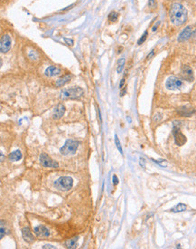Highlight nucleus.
<instances>
[{
  "label": "nucleus",
  "mask_w": 196,
  "mask_h": 249,
  "mask_svg": "<svg viewBox=\"0 0 196 249\" xmlns=\"http://www.w3.org/2000/svg\"><path fill=\"white\" fill-rule=\"evenodd\" d=\"M64 112H65V107L63 104H58L55 109L53 110V118L55 119V120H58L60 118H62L63 115H64Z\"/></svg>",
  "instance_id": "nucleus-12"
},
{
  "label": "nucleus",
  "mask_w": 196,
  "mask_h": 249,
  "mask_svg": "<svg viewBox=\"0 0 196 249\" xmlns=\"http://www.w3.org/2000/svg\"><path fill=\"white\" fill-rule=\"evenodd\" d=\"M117 18H119V14H117V12L113 11L108 15V20L110 22H116L117 20Z\"/></svg>",
  "instance_id": "nucleus-21"
},
{
  "label": "nucleus",
  "mask_w": 196,
  "mask_h": 249,
  "mask_svg": "<svg viewBox=\"0 0 196 249\" xmlns=\"http://www.w3.org/2000/svg\"><path fill=\"white\" fill-rule=\"evenodd\" d=\"M124 84H125V78H123V79L121 80L120 84V89H122V88H123V86H124Z\"/></svg>",
  "instance_id": "nucleus-31"
},
{
  "label": "nucleus",
  "mask_w": 196,
  "mask_h": 249,
  "mask_svg": "<svg viewBox=\"0 0 196 249\" xmlns=\"http://www.w3.org/2000/svg\"><path fill=\"white\" fill-rule=\"evenodd\" d=\"M147 35H148V32H147V31H146V32L142 34V36L139 38V40L137 41V45H139V46H140V45H142V44L145 42V41L146 40Z\"/></svg>",
  "instance_id": "nucleus-24"
},
{
  "label": "nucleus",
  "mask_w": 196,
  "mask_h": 249,
  "mask_svg": "<svg viewBox=\"0 0 196 249\" xmlns=\"http://www.w3.org/2000/svg\"><path fill=\"white\" fill-rule=\"evenodd\" d=\"M153 55H154V50H153V51H152V52L148 55H147V57H146V58H147V59H150V58L153 56Z\"/></svg>",
  "instance_id": "nucleus-34"
},
{
  "label": "nucleus",
  "mask_w": 196,
  "mask_h": 249,
  "mask_svg": "<svg viewBox=\"0 0 196 249\" xmlns=\"http://www.w3.org/2000/svg\"><path fill=\"white\" fill-rule=\"evenodd\" d=\"M22 236L28 243H33L34 241V237L31 232V229L28 227H25L22 229Z\"/></svg>",
  "instance_id": "nucleus-13"
},
{
  "label": "nucleus",
  "mask_w": 196,
  "mask_h": 249,
  "mask_svg": "<svg viewBox=\"0 0 196 249\" xmlns=\"http://www.w3.org/2000/svg\"><path fill=\"white\" fill-rule=\"evenodd\" d=\"M79 147V142L73 140H67L64 145L60 149V152L62 155L67 156L70 154H74Z\"/></svg>",
  "instance_id": "nucleus-4"
},
{
  "label": "nucleus",
  "mask_w": 196,
  "mask_h": 249,
  "mask_svg": "<svg viewBox=\"0 0 196 249\" xmlns=\"http://www.w3.org/2000/svg\"><path fill=\"white\" fill-rule=\"evenodd\" d=\"M73 186V179L71 177H61L54 182V187L58 190L67 191L71 189Z\"/></svg>",
  "instance_id": "nucleus-3"
},
{
  "label": "nucleus",
  "mask_w": 196,
  "mask_h": 249,
  "mask_svg": "<svg viewBox=\"0 0 196 249\" xmlns=\"http://www.w3.org/2000/svg\"><path fill=\"white\" fill-rule=\"evenodd\" d=\"M3 159H4V156H3V153H1V161H3Z\"/></svg>",
  "instance_id": "nucleus-35"
},
{
  "label": "nucleus",
  "mask_w": 196,
  "mask_h": 249,
  "mask_svg": "<svg viewBox=\"0 0 196 249\" xmlns=\"http://www.w3.org/2000/svg\"><path fill=\"white\" fill-rule=\"evenodd\" d=\"M112 182H113V184L115 186L119 184V179H117V177L116 175H113V177H112Z\"/></svg>",
  "instance_id": "nucleus-28"
},
{
  "label": "nucleus",
  "mask_w": 196,
  "mask_h": 249,
  "mask_svg": "<svg viewBox=\"0 0 196 249\" xmlns=\"http://www.w3.org/2000/svg\"><path fill=\"white\" fill-rule=\"evenodd\" d=\"M192 33H193V31H192V26H190V25L186 26V27L179 34L178 39H177L178 42H184V41L188 40V39L192 36Z\"/></svg>",
  "instance_id": "nucleus-9"
},
{
  "label": "nucleus",
  "mask_w": 196,
  "mask_h": 249,
  "mask_svg": "<svg viewBox=\"0 0 196 249\" xmlns=\"http://www.w3.org/2000/svg\"><path fill=\"white\" fill-rule=\"evenodd\" d=\"M125 63H126V60L125 58H120L119 61H117V72L120 73L122 71H123V68H124V65H125Z\"/></svg>",
  "instance_id": "nucleus-20"
},
{
  "label": "nucleus",
  "mask_w": 196,
  "mask_h": 249,
  "mask_svg": "<svg viewBox=\"0 0 196 249\" xmlns=\"http://www.w3.org/2000/svg\"><path fill=\"white\" fill-rule=\"evenodd\" d=\"M28 56H29V58L32 59V60H37L38 57H39V55H38V53H37L36 51L31 50V51L29 52V54H28Z\"/></svg>",
  "instance_id": "nucleus-23"
},
{
  "label": "nucleus",
  "mask_w": 196,
  "mask_h": 249,
  "mask_svg": "<svg viewBox=\"0 0 196 249\" xmlns=\"http://www.w3.org/2000/svg\"><path fill=\"white\" fill-rule=\"evenodd\" d=\"M40 162L45 168H58L59 164L58 162L53 160L47 154L42 153L40 156Z\"/></svg>",
  "instance_id": "nucleus-8"
},
{
  "label": "nucleus",
  "mask_w": 196,
  "mask_h": 249,
  "mask_svg": "<svg viewBox=\"0 0 196 249\" xmlns=\"http://www.w3.org/2000/svg\"><path fill=\"white\" fill-rule=\"evenodd\" d=\"M187 209V206L183 203H179L178 205H176L174 207H173V209L170 210L171 212H174V213H180V212H183L185 211Z\"/></svg>",
  "instance_id": "nucleus-17"
},
{
  "label": "nucleus",
  "mask_w": 196,
  "mask_h": 249,
  "mask_svg": "<svg viewBox=\"0 0 196 249\" xmlns=\"http://www.w3.org/2000/svg\"><path fill=\"white\" fill-rule=\"evenodd\" d=\"M183 86V80L176 76H170L166 82V87L169 91H177Z\"/></svg>",
  "instance_id": "nucleus-5"
},
{
  "label": "nucleus",
  "mask_w": 196,
  "mask_h": 249,
  "mask_svg": "<svg viewBox=\"0 0 196 249\" xmlns=\"http://www.w3.org/2000/svg\"><path fill=\"white\" fill-rule=\"evenodd\" d=\"M173 135L174 137V142L176 145L178 146H183L186 143L187 139L186 137L181 132L180 128L174 123V128H173Z\"/></svg>",
  "instance_id": "nucleus-6"
},
{
  "label": "nucleus",
  "mask_w": 196,
  "mask_h": 249,
  "mask_svg": "<svg viewBox=\"0 0 196 249\" xmlns=\"http://www.w3.org/2000/svg\"><path fill=\"white\" fill-rule=\"evenodd\" d=\"M139 163H140V166H141L142 168H145V166H146V160H145V159L140 158V161H139Z\"/></svg>",
  "instance_id": "nucleus-29"
},
{
  "label": "nucleus",
  "mask_w": 196,
  "mask_h": 249,
  "mask_svg": "<svg viewBox=\"0 0 196 249\" xmlns=\"http://www.w3.org/2000/svg\"><path fill=\"white\" fill-rule=\"evenodd\" d=\"M154 162H156L157 164H159L161 167H166V161L165 160V159H160V160H154V159H153Z\"/></svg>",
  "instance_id": "nucleus-26"
},
{
  "label": "nucleus",
  "mask_w": 196,
  "mask_h": 249,
  "mask_svg": "<svg viewBox=\"0 0 196 249\" xmlns=\"http://www.w3.org/2000/svg\"><path fill=\"white\" fill-rule=\"evenodd\" d=\"M65 42H67L69 46H70V45H71V46H72V45H73V40H71H71H69V39H65Z\"/></svg>",
  "instance_id": "nucleus-32"
},
{
  "label": "nucleus",
  "mask_w": 196,
  "mask_h": 249,
  "mask_svg": "<svg viewBox=\"0 0 196 249\" xmlns=\"http://www.w3.org/2000/svg\"><path fill=\"white\" fill-rule=\"evenodd\" d=\"M34 233L39 237H48L50 236V231L45 226H38L34 228Z\"/></svg>",
  "instance_id": "nucleus-11"
},
{
  "label": "nucleus",
  "mask_w": 196,
  "mask_h": 249,
  "mask_svg": "<svg viewBox=\"0 0 196 249\" xmlns=\"http://www.w3.org/2000/svg\"><path fill=\"white\" fill-rule=\"evenodd\" d=\"M169 17L171 23L175 26H181L185 24L188 17L187 9L178 2L173 3L169 10Z\"/></svg>",
  "instance_id": "nucleus-1"
},
{
  "label": "nucleus",
  "mask_w": 196,
  "mask_h": 249,
  "mask_svg": "<svg viewBox=\"0 0 196 249\" xmlns=\"http://www.w3.org/2000/svg\"><path fill=\"white\" fill-rule=\"evenodd\" d=\"M182 76L184 80L186 81H189V82H192L193 81V72H192V69L185 64L182 67Z\"/></svg>",
  "instance_id": "nucleus-10"
},
{
  "label": "nucleus",
  "mask_w": 196,
  "mask_h": 249,
  "mask_svg": "<svg viewBox=\"0 0 196 249\" xmlns=\"http://www.w3.org/2000/svg\"><path fill=\"white\" fill-rule=\"evenodd\" d=\"M71 78V75H65V76H63V77L58 79V80L55 82V85H56L57 87H62V86L65 85V84H67V82H70Z\"/></svg>",
  "instance_id": "nucleus-16"
},
{
  "label": "nucleus",
  "mask_w": 196,
  "mask_h": 249,
  "mask_svg": "<svg viewBox=\"0 0 196 249\" xmlns=\"http://www.w3.org/2000/svg\"><path fill=\"white\" fill-rule=\"evenodd\" d=\"M45 75L46 76H49V77H54V76H58L62 73V71L61 69H59L58 67L56 66H49L48 68H46L45 72Z\"/></svg>",
  "instance_id": "nucleus-14"
},
{
  "label": "nucleus",
  "mask_w": 196,
  "mask_h": 249,
  "mask_svg": "<svg viewBox=\"0 0 196 249\" xmlns=\"http://www.w3.org/2000/svg\"><path fill=\"white\" fill-rule=\"evenodd\" d=\"M192 34H194V35H196V30H195V31H194V32L192 33Z\"/></svg>",
  "instance_id": "nucleus-36"
},
{
  "label": "nucleus",
  "mask_w": 196,
  "mask_h": 249,
  "mask_svg": "<svg viewBox=\"0 0 196 249\" xmlns=\"http://www.w3.org/2000/svg\"><path fill=\"white\" fill-rule=\"evenodd\" d=\"M12 46V39L9 34H6L1 36L0 40V50L1 53H7Z\"/></svg>",
  "instance_id": "nucleus-7"
},
{
  "label": "nucleus",
  "mask_w": 196,
  "mask_h": 249,
  "mask_svg": "<svg viewBox=\"0 0 196 249\" xmlns=\"http://www.w3.org/2000/svg\"><path fill=\"white\" fill-rule=\"evenodd\" d=\"M193 112H194V110H188V109H186L185 107L181 108L180 111H179V113H180L182 116H184V117H189V116H191Z\"/></svg>",
  "instance_id": "nucleus-19"
},
{
  "label": "nucleus",
  "mask_w": 196,
  "mask_h": 249,
  "mask_svg": "<svg viewBox=\"0 0 196 249\" xmlns=\"http://www.w3.org/2000/svg\"><path fill=\"white\" fill-rule=\"evenodd\" d=\"M84 93V90L81 87H71L63 89L61 97L62 99H79Z\"/></svg>",
  "instance_id": "nucleus-2"
},
{
  "label": "nucleus",
  "mask_w": 196,
  "mask_h": 249,
  "mask_svg": "<svg viewBox=\"0 0 196 249\" xmlns=\"http://www.w3.org/2000/svg\"><path fill=\"white\" fill-rule=\"evenodd\" d=\"M5 235H6V230L4 229V222L1 221V236H0V238L2 239Z\"/></svg>",
  "instance_id": "nucleus-27"
},
{
  "label": "nucleus",
  "mask_w": 196,
  "mask_h": 249,
  "mask_svg": "<svg viewBox=\"0 0 196 249\" xmlns=\"http://www.w3.org/2000/svg\"><path fill=\"white\" fill-rule=\"evenodd\" d=\"M148 7L150 8H155L157 7V2H156V0H148Z\"/></svg>",
  "instance_id": "nucleus-25"
},
{
  "label": "nucleus",
  "mask_w": 196,
  "mask_h": 249,
  "mask_svg": "<svg viewBox=\"0 0 196 249\" xmlns=\"http://www.w3.org/2000/svg\"><path fill=\"white\" fill-rule=\"evenodd\" d=\"M43 248H44V249H45V248H53V249H54L55 246H53V245H45L43 246Z\"/></svg>",
  "instance_id": "nucleus-30"
},
{
  "label": "nucleus",
  "mask_w": 196,
  "mask_h": 249,
  "mask_svg": "<svg viewBox=\"0 0 196 249\" xmlns=\"http://www.w3.org/2000/svg\"><path fill=\"white\" fill-rule=\"evenodd\" d=\"M23 155L20 150H16L9 154V159L11 161H19L22 159Z\"/></svg>",
  "instance_id": "nucleus-15"
},
{
  "label": "nucleus",
  "mask_w": 196,
  "mask_h": 249,
  "mask_svg": "<svg viewBox=\"0 0 196 249\" xmlns=\"http://www.w3.org/2000/svg\"><path fill=\"white\" fill-rule=\"evenodd\" d=\"M115 144H116V147L117 148V150H119V151L123 154V150H122V147H121V144H120V141L119 140V137H117V135L116 134L115 135Z\"/></svg>",
  "instance_id": "nucleus-22"
},
{
  "label": "nucleus",
  "mask_w": 196,
  "mask_h": 249,
  "mask_svg": "<svg viewBox=\"0 0 196 249\" xmlns=\"http://www.w3.org/2000/svg\"><path fill=\"white\" fill-rule=\"evenodd\" d=\"M65 245L67 248L70 249H73V248H77L78 246V237H73L71 239H69L65 242Z\"/></svg>",
  "instance_id": "nucleus-18"
},
{
  "label": "nucleus",
  "mask_w": 196,
  "mask_h": 249,
  "mask_svg": "<svg viewBox=\"0 0 196 249\" xmlns=\"http://www.w3.org/2000/svg\"><path fill=\"white\" fill-rule=\"evenodd\" d=\"M159 24H160V23L157 22V23H156V24L154 25V26L153 27V32H155V31H156V29H157V27H158V25H159Z\"/></svg>",
  "instance_id": "nucleus-33"
}]
</instances>
